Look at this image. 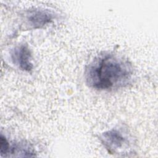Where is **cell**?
I'll return each mask as SVG.
<instances>
[{
	"instance_id": "obj_1",
	"label": "cell",
	"mask_w": 158,
	"mask_h": 158,
	"mask_svg": "<svg viewBox=\"0 0 158 158\" xmlns=\"http://www.w3.org/2000/svg\"><path fill=\"white\" fill-rule=\"evenodd\" d=\"M131 75L132 69L128 62L109 54L96 57L85 70L87 84L101 90L123 86Z\"/></svg>"
},
{
	"instance_id": "obj_2",
	"label": "cell",
	"mask_w": 158,
	"mask_h": 158,
	"mask_svg": "<svg viewBox=\"0 0 158 158\" xmlns=\"http://www.w3.org/2000/svg\"><path fill=\"white\" fill-rule=\"evenodd\" d=\"M11 59L14 64L22 70L30 71L33 68L30 49L24 44L18 46L12 51Z\"/></svg>"
},
{
	"instance_id": "obj_3",
	"label": "cell",
	"mask_w": 158,
	"mask_h": 158,
	"mask_svg": "<svg viewBox=\"0 0 158 158\" xmlns=\"http://www.w3.org/2000/svg\"><path fill=\"white\" fill-rule=\"evenodd\" d=\"M102 140L108 149L114 151L120 149L127 143L125 137L118 131L112 130L102 134Z\"/></svg>"
},
{
	"instance_id": "obj_4",
	"label": "cell",
	"mask_w": 158,
	"mask_h": 158,
	"mask_svg": "<svg viewBox=\"0 0 158 158\" xmlns=\"http://www.w3.org/2000/svg\"><path fill=\"white\" fill-rule=\"evenodd\" d=\"M52 19V14L47 10H35L28 17L30 25L35 28H41L49 23Z\"/></svg>"
},
{
	"instance_id": "obj_5",
	"label": "cell",
	"mask_w": 158,
	"mask_h": 158,
	"mask_svg": "<svg viewBox=\"0 0 158 158\" xmlns=\"http://www.w3.org/2000/svg\"><path fill=\"white\" fill-rule=\"evenodd\" d=\"M9 150V144L6 138L2 135H1L0 138V152L1 156H6Z\"/></svg>"
}]
</instances>
